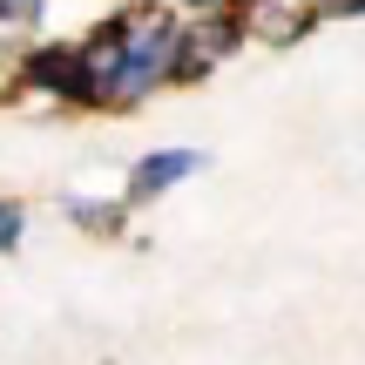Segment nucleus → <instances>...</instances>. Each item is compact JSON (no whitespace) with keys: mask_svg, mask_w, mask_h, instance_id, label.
Instances as JSON below:
<instances>
[{"mask_svg":"<svg viewBox=\"0 0 365 365\" xmlns=\"http://www.w3.org/2000/svg\"><path fill=\"white\" fill-rule=\"evenodd\" d=\"M182 14L170 7H135L115 14V108L143 102V95L176 81V54H182Z\"/></svg>","mask_w":365,"mask_h":365,"instance_id":"obj_1","label":"nucleus"},{"mask_svg":"<svg viewBox=\"0 0 365 365\" xmlns=\"http://www.w3.org/2000/svg\"><path fill=\"white\" fill-rule=\"evenodd\" d=\"M14 81H27L34 95H54L68 108H102V88H95V68H88L81 41H41V48H27Z\"/></svg>","mask_w":365,"mask_h":365,"instance_id":"obj_2","label":"nucleus"},{"mask_svg":"<svg viewBox=\"0 0 365 365\" xmlns=\"http://www.w3.org/2000/svg\"><path fill=\"white\" fill-rule=\"evenodd\" d=\"M196 170H203V149H149V156L129 170V190H122V196H129V203H149V196L190 182Z\"/></svg>","mask_w":365,"mask_h":365,"instance_id":"obj_3","label":"nucleus"},{"mask_svg":"<svg viewBox=\"0 0 365 365\" xmlns=\"http://www.w3.org/2000/svg\"><path fill=\"white\" fill-rule=\"evenodd\" d=\"M250 21H257V34L271 41V48H291V41H304L318 27V7L312 0H304V7H284V0H277V7H257Z\"/></svg>","mask_w":365,"mask_h":365,"instance_id":"obj_4","label":"nucleus"},{"mask_svg":"<svg viewBox=\"0 0 365 365\" xmlns=\"http://www.w3.org/2000/svg\"><path fill=\"white\" fill-rule=\"evenodd\" d=\"M61 210L81 223V230H95V237H115V230H122V210H129V196H122V203H88V196H68Z\"/></svg>","mask_w":365,"mask_h":365,"instance_id":"obj_5","label":"nucleus"},{"mask_svg":"<svg viewBox=\"0 0 365 365\" xmlns=\"http://www.w3.org/2000/svg\"><path fill=\"white\" fill-rule=\"evenodd\" d=\"M48 0H0V27H41Z\"/></svg>","mask_w":365,"mask_h":365,"instance_id":"obj_6","label":"nucleus"},{"mask_svg":"<svg viewBox=\"0 0 365 365\" xmlns=\"http://www.w3.org/2000/svg\"><path fill=\"white\" fill-rule=\"evenodd\" d=\"M21 230H27V210L14 203V196H0V250H14V244H21Z\"/></svg>","mask_w":365,"mask_h":365,"instance_id":"obj_7","label":"nucleus"},{"mask_svg":"<svg viewBox=\"0 0 365 365\" xmlns=\"http://www.w3.org/2000/svg\"><path fill=\"white\" fill-rule=\"evenodd\" d=\"M190 14H210V7H230V0H182Z\"/></svg>","mask_w":365,"mask_h":365,"instance_id":"obj_8","label":"nucleus"},{"mask_svg":"<svg viewBox=\"0 0 365 365\" xmlns=\"http://www.w3.org/2000/svg\"><path fill=\"white\" fill-rule=\"evenodd\" d=\"M230 7H244V14H257V7H277V0H230Z\"/></svg>","mask_w":365,"mask_h":365,"instance_id":"obj_9","label":"nucleus"},{"mask_svg":"<svg viewBox=\"0 0 365 365\" xmlns=\"http://www.w3.org/2000/svg\"><path fill=\"white\" fill-rule=\"evenodd\" d=\"M312 7H318V21H331V7H339V0H312Z\"/></svg>","mask_w":365,"mask_h":365,"instance_id":"obj_10","label":"nucleus"}]
</instances>
